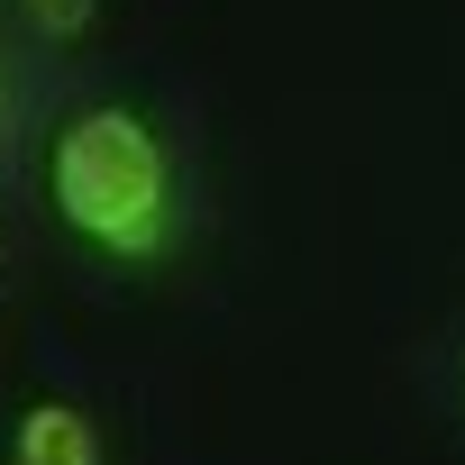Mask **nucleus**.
Instances as JSON below:
<instances>
[{
	"label": "nucleus",
	"instance_id": "3",
	"mask_svg": "<svg viewBox=\"0 0 465 465\" xmlns=\"http://www.w3.org/2000/svg\"><path fill=\"white\" fill-rule=\"evenodd\" d=\"M92 10H101V0H28V19H37L46 37H74V28H92Z\"/></svg>",
	"mask_w": 465,
	"mask_h": 465
},
{
	"label": "nucleus",
	"instance_id": "1",
	"mask_svg": "<svg viewBox=\"0 0 465 465\" xmlns=\"http://www.w3.org/2000/svg\"><path fill=\"white\" fill-rule=\"evenodd\" d=\"M55 210L101 256H164V238H173V173H164L155 128L128 119V110H83L55 137Z\"/></svg>",
	"mask_w": 465,
	"mask_h": 465
},
{
	"label": "nucleus",
	"instance_id": "2",
	"mask_svg": "<svg viewBox=\"0 0 465 465\" xmlns=\"http://www.w3.org/2000/svg\"><path fill=\"white\" fill-rule=\"evenodd\" d=\"M10 465H101V438L74 401H28L10 429Z\"/></svg>",
	"mask_w": 465,
	"mask_h": 465
}]
</instances>
